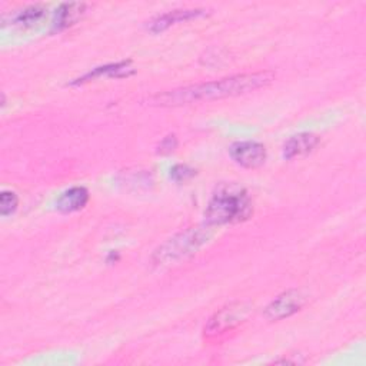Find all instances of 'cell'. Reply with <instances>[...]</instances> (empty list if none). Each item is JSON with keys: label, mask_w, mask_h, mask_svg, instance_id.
<instances>
[{"label": "cell", "mask_w": 366, "mask_h": 366, "mask_svg": "<svg viewBox=\"0 0 366 366\" xmlns=\"http://www.w3.org/2000/svg\"><path fill=\"white\" fill-rule=\"evenodd\" d=\"M246 312L247 309L242 303L226 306L209 320L207 326L204 327V332L210 336L224 333L237 326L242 322V319H244Z\"/></svg>", "instance_id": "6"}, {"label": "cell", "mask_w": 366, "mask_h": 366, "mask_svg": "<svg viewBox=\"0 0 366 366\" xmlns=\"http://www.w3.org/2000/svg\"><path fill=\"white\" fill-rule=\"evenodd\" d=\"M17 204H19V197L14 192H9V190L1 192V194H0V213H1V216L6 217V216L14 213L16 209H17Z\"/></svg>", "instance_id": "13"}, {"label": "cell", "mask_w": 366, "mask_h": 366, "mask_svg": "<svg viewBox=\"0 0 366 366\" xmlns=\"http://www.w3.org/2000/svg\"><path fill=\"white\" fill-rule=\"evenodd\" d=\"M253 213L252 200L247 192L237 184H220L212 194L204 216L206 223L222 226L249 219Z\"/></svg>", "instance_id": "2"}, {"label": "cell", "mask_w": 366, "mask_h": 366, "mask_svg": "<svg viewBox=\"0 0 366 366\" xmlns=\"http://www.w3.org/2000/svg\"><path fill=\"white\" fill-rule=\"evenodd\" d=\"M129 70H130V60L112 63V64H107V66H103V67H96L93 71H89L81 79H77V81H74V83H84V81H89L92 79L100 77L103 74L110 76V77H123V76L129 74L127 73Z\"/></svg>", "instance_id": "12"}, {"label": "cell", "mask_w": 366, "mask_h": 366, "mask_svg": "<svg viewBox=\"0 0 366 366\" xmlns=\"http://www.w3.org/2000/svg\"><path fill=\"white\" fill-rule=\"evenodd\" d=\"M204 10L202 9H180V10H172L164 14L157 16L150 21V31L153 33H160L169 29L170 26L179 23V21H187L190 19H196L199 16H203Z\"/></svg>", "instance_id": "8"}, {"label": "cell", "mask_w": 366, "mask_h": 366, "mask_svg": "<svg viewBox=\"0 0 366 366\" xmlns=\"http://www.w3.org/2000/svg\"><path fill=\"white\" fill-rule=\"evenodd\" d=\"M213 227L214 226L204 223L177 233L156 249L153 253V262L156 264H166L196 253L212 239Z\"/></svg>", "instance_id": "3"}, {"label": "cell", "mask_w": 366, "mask_h": 366, "mask_svg": "<svg viewBox=\"0 0 366 366\" xmlns=\"http://www.w3.org/2000/svg\"><path fill=\"white\" fill-rule=\"evenodd\" d=\"M229 154L234 163L244 169H257L266 160V147L264 144L254 140H242L234 142L229 147Z\"/></svg>", "instance_id": "4"}, {"label": "cell", "mask_w": 366, "mask_h": 366, "mask_svg": "<svg viewBox=\"0 0 366 366\" xmlns=\"http://www.w3.org/2000/svg\"><path fill=\"white\" fill-rule=\"evenodd\" d=\"M86 11V3H63L56 9L53 19V29L63 30L71 24H74Z\"/></svg>", "instance_id": "10"}, {"label": "cell", "mask_w": 366, "mask_h": 366, "mask_svg": "<svg viewBox=\"0 0 366 366\" xmlns=\"http://www.w3.org/2000/svg\"><path fill=\"white\" fill-rule=\"evenodd\" d=\"M89 202V192L86 187L83 186H73L67 190H64L57 202H56V207L59 212L61 213H71L76 210L83 209Z\"/></svg>", "instance_id": "9"}, {"label": "cell", "mask_w": 366, "mask_h": 366, "mask_svg": "<svg viewBox=\"0 0 366 366\" xmlns=\"http://www.w3.org/2000/svg\"><path fill=\"white\" fill-rule=\"evenodd\" d=\"M46 14H47V9L44 6L31 4L17 11L13 17V23L20 27H31L39 21H41Z\"/></svg>", "instance_id": "11"}, {"label": "cell", "mask_w": 366, "mask_h": 366, "mask_svg": "<svg viewBox=\"0 0 366 366\" xmlns=\"http://www.w3.org/2000/svg\"><path fill=\"white\" fill-rule=\"evenodd\" d=\"M274 79L272 71H256V73H243L214 81L199 83L176 90H170L162 94L150 97L152 104L157 106H182L196 102H209L216 99L233 97L244 94L260 87L270 84Z\"/></svg>", "instance_id": "1"}, {"label": "cell", "mask_w": 366, "mask_h": 366, "mask_svg": "<svg viewBox=\"0 0 366 366\" xmlns=\"http://www.w3.org/2000/svg\"><path fill=\"white\" fill-rule=\"evenodd\" d=\"M303 303H305V296L299 290L290 289L276 296L266 306L264 316L269 320H282L285 317L292 316L297 310H300Z\"/></svg>", "instance_id": "5"}, {"label": "cell", "mask_w": 366, "mask_h": 366, "mask_svg": "<svg viewBox=\"0 0 366 366\" xmlns=\"http://www.w3.org/2000/svg\"><path fill=\"white\" fill-rule=\"evenodd\" d=\"M192 176H194V170L186 164H176L170 170V177L176 182H186Z\"/></svg>", "instance_id": "14"}, {"label": "cell", "mask_w": 366, "mask_h": 366, "mask_svg": "<svg viewBox=\"0 0 366 366\" xmlns=\"http://www.w3.org/2000/svg\"><path fill=\"white\" fill-rule=\"evenodd\" d=\"M319 144V137L313 133H299L290 136L283 144V157L290 160L312 153Z\"/></svg>", "instance_id": "7"}]
</instances>
